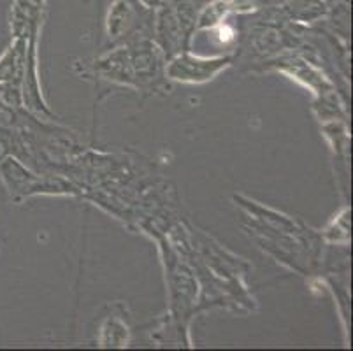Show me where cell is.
Returning <instances> with one entry per match:
<instances>
[{"label":"cell","instance_id":"6da1fadb","mask_svg":"<svg viewBox=\"0 0 353 351\" xmlns=\"http://www.w3.org/2000/svg\"><path fill=\"white\" fill-rule=\"evenodd\" d=\"M229 58H197L192 54H181L169 66L167 72L172 79L188 83H202L216 76L227 67Z\"/></svg>","mask_w":353,"mask_h":351}]
</instances>
